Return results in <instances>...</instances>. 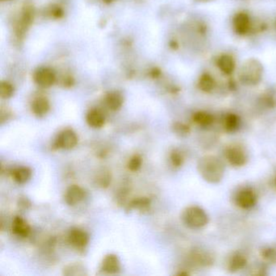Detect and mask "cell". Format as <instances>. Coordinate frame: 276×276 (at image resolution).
<instances>
[{"label":"cell","instance_id":"obj_21","mask_svg":"<svg viewBox=\"0 0 276 276\" xmlns=\"http://www.w3.org/2000/svg\"><path fill=\"white\" fill-rule=\"evenodd\" d=\"M151 199L146 197H141V198H134L131 200L127 205V210H139L147 211L150 208Z\"/></svg>","mask_w":276,"mask_h":276},{"label":"cell","instance_id":"obj_19","mask_svg":"<svg viewBox=\"0 0 276 276\" xmlns=\"http://www.w3.org/2000/svg\"><path fill=\"white\" fill-rule=\"evenodd\" d=\"M10 173L17 183L25 184L31 178L32 170L26 166H21L11 170Z\"/></svg>","mask_w":276,"mask_h":276},{"label":"cell","instance_id":"obj_6","mask_svg":"<svg viewBox=\"0 0 276 276\" xmlns=\"http://www.w3.org/2000/svg\"><path fill=\"white\" fill-rule=\"evenodd\" d=\"M34 20V9L31 5H25L21 12V18L16 26V35L23 38Z\"/></svg>","mask_w":276,"mask_h":276},{"label":"cell","instance_id":"obj_37","mask_svg":"<svg viewBox=\"0 0 276 276\" xmlns=\"http://www.w3.org/2000/svg\"><path fill=\"white\" fill-rule=\"evenodd\" d=\"M113 0H104V2L106 3V4H110V3L113 2Z\"/></svg>","mask_w":276,"mask_h":276},{"label":"cell","instance_id":"obj_26","mask_svg":"<svg viewBox=\"0 0 276 276\" xmlns=\"http://www.w3.org/2000/svg\"><path fill=\"white\" fill-rule=\"evenodd\" d=\"M172 130L176 135L179 136L181 138L189 135L191 131L190 126L188 124L180 122H174L172 126Z\"/></svg>","mask_w":276,"mask_h":276},{"label":"cell","instance_id":"obj_17","mask_svg":"<svg viewBox=\"0 0 276 276\" xmlns=\"http://www.w3.org/2000/svg\"><path fill=\"white\" fill-rule=\"evenodd\" d=\"M86 122L90 127L99 129L105 125V115L99 109H91L87 113Z\"/></svg>","mask_w":276,"mask_h":276},{"label":"cell","instance_id":"obj_36","mask_svg":"<svg viewBox=\"0 0 276 276\" xmlns=\"http://www.w3.org/2000/svg\"><path fill=\"white\" fill-rule=\"evenodd\" d=\"M197 2H210L212 0H195Z\"/></svg>","mask_w":276,"mask_h":276},{"label":"cell","instance_id":"obj_27","mask_svg":"<svg viewBox=\"0 0 276 276\" xmlns=\"http://www.w3.org/2000/svg\"><path fill=\"white\" fill-rule=\"evenodd\" d=\"M96 181L98 186L101 188H107L111 183V174L107 170H101L96 177Z\"/></svg>","mask_w":276,"mask_h":276},{"label":"cell","instance_id":"obj_30","mask_svg":"<svg viewBox=\"0 0 276 276\" xmlns=\"http://www.w3.org/2000/svg\"><path fill=\"white\" fill-rule=\"evenodd\" d=\"M142 157L140 155H134L128 161L127 169L131 172L139 171L142 166Z\"/></svg>","mask_w":276,"mask_h":276},{"label":"cell","instance_id":"obj_33","mask_svg":"<svg viewBox=\"0 0 276 276\" xmlns=\"http://www.w3.org/2000/svg\"><path fill=\"white\" fill-rule=\"evenodd\" d=\"M31 206V202L29 201V198L26 197H21L18 200L19 209L21 210H28Z\"/></svg>","mask_w":276,"mask_h":276},{"label":"cell","instance_id":"obj_14","mask_svg":"<svg viewBox=\"0 0 276 276\" xmlns=\"http://www.w3.org/2000/svg\"><path fill=\"white\" fill-rule=\"evenodd\" d=\"M12 229H13L15 235L21 237V238H26L29 237L30 232H31V228L29 226L27 221L19 216L15 217L13 219Z\"/></svg>","mask_w":276,"mask_h":276},{"label":"cell","instance_id":"obj_11","mask_svg":"<svg viewBox=\"0 0 276 276\" xmlns=\"http://www.w3.org/2000/svg\"><path fill=\"white\" fill-rule=\"evenodd\" d=\"M85 192L83 188L77 185L69 186L64 194V200L69 206H75L80 203L85 198Z\"/></svg>","mask_w":276,"mask_h":276},{"label":"cell","instance_id":"obj_7","mask_svg":"<svg viewBox=\"0 0 276 276\" xmlns=\"http://www.w3.org/2000/svg\"><path fill=\"white\" fill-rule=\"evenodd\" d=\"M78 144V136L72 129L62 130L56 137L54 143V149L70 150Z\"/></svg>","mask_w":276,"mask_h":276},{"label":"cell","instance_id":"obj_2","mask_svg":"<svg viewBox=\"0 0 276 276\" xmlns=\"http://www.w3.org/2000/svg\"><path fill=\"white\" fill-rule=\"evenodd\" d=\"M181 219L185 226L193 230L202 229L209 222V215L198 206H187L184 209Z\"/></svg>","mask_w":276,"mask_h":276},{"label":"cell","instance_id":"obj_13","mask_svg":"<svg viewBox=\"0 0 276 276\" xmlns=\"http://www.w3.org/2000/svg\"><path fill=\"white\" fill-rule=\"evenodd\" d=\"M247 263L248 259L246 256L241 252H236L230 256L227 266H228V270L229 272L235 273V272L243 270Z\"/></svg>","mask_w":276,"mask_h":276},{"label":"cell","instance_id":"obj_8","mask_svg":"<svg viewBox=\"0 0 276 276\" xmlns=\"http://www.w3.org/2000/svg\"><path fill=\"white\" fill-rule=\"evenodd\" d=\"M214 261L213 254L202 249H194L189 255V262L195 267H209L214 263Z\"/></svg>","mask_w":276,"mask_h":276},{"label":"cell","instance_id":"obj_20","mask_svg":"<svg viewBox=\"0 0 276 276\" xmlns=\"http://www.w3.org/2000/svg\"><path fill=\"white\" fill-rule=\"evenodd\" d=\"M193 122L201 126V127L208 128L213 126L215 122V118L213 115L208 112L198 111L193 114L192 117Z\"/></svg>","mask_w":276,"mask_h":276},{"label":"cell","instance_id":"obj_1","mask_svg":"<svg viewBox=\"0 0 276 276\" xmlns=\"http://www.w3.org/2000/svg\"><path fill=\"white\" fill-rule=\"evenodd\" d=\"M198 171L204 181L210 184H218L225 176V165L221 159L215 156H204L198 161Z\"/></svg>","mask_w":276,"mask_h":276},{"label":"cell","instance_id":"obj_12","mask_svg":"<svg viewBox=\"0 0 276 276\" xmlns=\"http://www.w3.org/2000/svg\"><path fill=\"white\" fill-rule=\"evenodd\" d=\"M101 270L106 274H118L121 270V264L118 256L113 254L105 256L101 262Z\"/></svg>","mask_w":276,"mask_h":276},{"label":"cell","instance_id":"obj_34","mask_svg":"<svg viewBox=\"0 0 276 276\" xmlns=\"http://www.w3.org/2000/svg\"><path fill=\"white\" fill-rule=\"evenodd\" d=\"M75 81L74 79L72 77H66L62 80V85L65 88H71L74 85Z\"/></svg>","mask_w":276,"mask_h":276},{"label":"cell","instance_id":"obj_24","mask_svg":"<svg viewBox=\"0 0 276 276\" xmlns=\"http://www.w3.org/2000/svg\"><path fill=\"white\" fill-rule=\"evenodd\" d=\"M62 274L66 276L85 275L87 274L86 269L80 263L68 264L67 266L63 268Z\"/></svg>","mask_w":276,"mask_h":276},{"label":"cell","instance_id":"obj_5","mask_svg":"<svg viewBox=\"0 0 276 276\" xmlns=\"http://www.w3.org/2000/svg\"><path fill=\"white\" fill-rule=\"evenodd\" d=\"M225 155L227 161L233 167H242L247 163V153L241 147L237 146V145L229 146L225 150Z\"/></svg>","mask_w":276,"mask_h":276},{"label":"cell","instance_id":"obj_39","mask_svg":"<svg viewBox=\"0 0 276 276\" xmlns=\"http://www.w3.org/2000/svg\"><path fill=\"white\" fill-rule=\"evenodd\" d=\"M3 2H6V1H10V0H1Z\"/></svg>","mask_w":276,"mask_h":276},{"label":"cell","instance_id":"obj_15","mask_svg":"<svg viewBox=\"0 0 276 276\" xmlns=\"http://www.w3.org/2000/svg\"><path fill=\"white\" fill-rule=\"evenodd\" d=\"M50 102L45 97H37L32 102L31 109L34 115L41 118L46 115L50 110Z\"/></svg>","mask_w":276,"mask_h":276},{"label":"cell","instance_id":"obj_28","mask_svg":"<svg viewBox=\"0 0 276 276\" xmlns=\"http://www.w3.org/2000/svg\"><path fill=\"white\" fill-rule=\"evenodd\" d=\"M218 63L222 72L225 73H231L234 69V62L230 56H222L219 60Z\"/></svg>","mask_w":276,"mask_h":276},{"label":"cell","instance_id":"obj_22","mask_svg":"<svg viewBox=\"0 0 276 276\" xmlns=\"http://www.w3.org/2000/svg\"><path fill=\"white\" fill-rule=\"evenodd\" d=\"M234 26L236 30L241 33H245L249 29V19L245 13H239L234 19Z\"/></svg>","mask_w":276,"mask_h":276},{"label":"cell","instance_id":"obj_38","mask_svg":"<svg viewBox=\"0 0 276 276\" xmlns=\"http://www.w3.org/2000/svg\"><path fill=\"white\" fill-rule=\"evenodd\" d=\"M274 186H275V188H276V177H275V178H274Z\"/></svg>","mask_w":276,"mask_h":276},{"label":"cell","instance_id":"obj_23","mask_svg":"<svg viewBox=\"0 0 276 276\" xmlns=\"http://www.w3.org/2000/svg\"><path fill=\"white\" fill-rule=\"evenodd\" d=\"M260 256L265 263L276 264V248L265 246L260 250Z\"/></svg>","mask_w":276,"mask_h":276},{"label":"cell","instance_id":"obj_9","mask_svg":"<svg viewBox=\"0 0 276 276\" xmlns=\"http://www.w3.org/2000/svg\"><path fill=\"white\" fill-rule=\"evenodd\" d=\"M33 81L41 88L47 89L55 82V73L49 67L38 68L33 74Z\"/></svg>","mask_w":276,"mask_h":276},{"label":"cell","instance_id":"obj_25","mask_svg":"<svg viewBox=\"0 0 276 276\" xmlns=\"http://www.w3.org/2000/svg\"><path fill=\"white\" fill-rule=\"evenodd\" d=\"M169 161L173 168L179 169L184 165L185 157L179 149H173L169 155Z\"/></svg>","mask_w":276,"mask_h":276},{"label":"cell","instance_id":"obj_16","mask_svg":"<svg viewBox=\"0 0 276 276\" xmlns=\"http://www.w3.org/2000/svg\"><path fill=\"white\" fill-rule=\"evenodd\" d=\"M105 105L112 111H118L124 103V97L118 91H113L107 93L105 97Z\"/></svg>","mask_w":276,"mask_h":276},{"label":"cell","instance_id":"obj_4","mask_svg":"<svg viewBox=\"0 0 276 276\" xmlns=\"http://www.w3.org/2000/svg\"><path fill=\"white\" fill-rule=\"evenodd\" d=\"M236 205L240 209L249 210L255 206L258 196L252 188L245 187L238 190L234 198Z\"/></svg>","mask_w":276,"mask_h":276},{"label":"cell","instance_id":"obj_31","mask_svg":"<svg viewBox=\"0 0 276 276\" xmlns=\"http://www.w3.org/2000/svg\"><path fill=\"white\" fill-rule=\"evenodd\" d=\"M199 88L201 90L209 93L214 88V81L213 78L209 76H203L199 81Z\"/></svg>","mask_w":276,"mask_h":276},{"label":"cell","instance_id":"obj_29","mask_svg":"<svg viewBox=\"0 0 276 276\" xmlns=\"http://www.w3.org/2000/svg\"><path fill=\"white\" fill-rule=\"evenodd\" d=\"M14 93V87L8 81H2L0 84V97L3 99H9L13 97Z\"/></svg>","mask_w":276,"mask_h":276},{"label":"cell","instance_id":"obj_3","mask_svg":"<svg viewBox=\"0 0 276 276\" xmlns=\"http://www.w3.org/2000/svg\"><path fill=\"white\" fill-rule=\"evenodd\" d=\"M262 65L255 59H249L241 66L240 80L246 85H255L261 81Z\"/></svg>","mask_w":276,"mask_h":276},{"label":"cell","instance_id":"obj_32","mask_svg":"<svg viewBox=\"0 0 276 276\" xmlns=\"http://www.w3.org/2000/svg\"><path fill=\"white\" fill-rule=\"evenodd\" d=\"M50 14L54 18H62L64 15L63 9L58 5H52L50 9Z\"/></svg>","mask_w":276,"mask_h":276},{"label":"cell","instance_id":"obj_35","mask_svg":"<svg viewBox=\"0 0 276 276\" xmlns=\"http://www.w3.org/2000/svg\"><path fill=\"white\" fill-rule=\"evenodd\" d=\"M159 75H160V71L157 70V68L151 72V76H152L153 78H157V77H158Z\"/></svg>","mask_w":276,"mask_h":276},{"label":"cell","instance_id":"obj_18","mask_svg":"<svg viewBox=\"0 0 276 276\" xmlns=\"http://www.w3.org/2000/svg\"><path fill=\"white\" fill-rule=\"evenodd\" d=\"M241 126V119L235 113H228L224 117L222 127L228 133H234Z\"/></svg>","mask_w":276,"mask_h":276},{"label":"cell","instance_id":"obj_10","mask_svg":"<svg viewBox=\"0 0 276 276\" xmlns=\"http://www.w3.org/2000/svg\"><path fill=\"white\" fill-rule=\"evenodd\" d=\"M68 241L77 249H84L89 242V236L85 230L73 228L68 233Z\"/></svg>","mask_w":276,"mask_h":276}]
</instances>
